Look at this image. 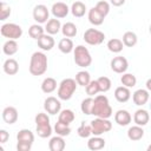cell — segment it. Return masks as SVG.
Returning a JSON list of instances; mask_svg holds the SVG:
<instances>
[{"mask_svg":"<svg viewBox=\"0 0 151 151\" xmlns=\"http://www.w3.org/2000/svg\"><path fill=\"white\" fill-rule=\"evenodd\" d=\"M11 15V7L4 1L0 4V20H6Z\"/></svg>","mask_w":151,"mask_h":151,"instance_id":"obj_43","label":"cell"},{"mask_svg":"<svg viewBox=\"0 0 151 151\" xmlns=\"http://www.w3.org/2000/svg\"><path fill=\"white\" fill-rule=\"evenodd\" d=\"M74 119H76V114H74V112H73L72 110H70V109L63 110V111L59 113V118H58V120H60V122H63V123H65V124H67V125H70Z\"/></svg>","mask_w":151,"mask_h":151,"instance_id":"obj_32","label":"cell"},{"mask_svg":"<svg viewBox=\"0 0 151 151\" xmlns=\"http://www.w3.org/2000/svg\"><path fill=\"white\" fill-rule=\"evenodd\" d=\"M131 120H132V117L126 110H118L114 114V122L119 126H126L131 123Z\"/></svg>","mask_w":151,"mask_h":151,"instance_id":"obj_14","label":"cell"},{"mask_svg":"<svg viewBox=\"0 0 151 151\" xmlns=\"http://www.w3.org/2000/svg\"><path fill=\"white\" fill-rule=\"evenodd\" d=\"M105 39V34L96 28H88L85 31L84 33V40L85 42H87L88 45L96 46V45H100Z\"/></svg>","mask_w":151,"mask_h":151,"instance_id":"obj_7","label":"cell"},{"mask_svg":"<svg viewBox=\"0 0 151 151\" xmlns=\"http://www.w3.org/2000/svg\"><path fill=\"white\" fill-rule=\"evenodd\" d=\"M94 7H96V9H97L103 17H106V15L109 14V12H110V4H109L107 1H104V0L98 1Z\"/></svg>","mask_w":151,"mask_h":151,"instance_id":"obj_40","label":"cell"},{"mask_svg":"<svg viewBox=\"0 0 151 151\" xmlns=\"http://www.w3.org/2000/svg\"><path fill=\"white\" fill-rule=\"evenodd\" d=\"M44 109L48 114H57L61 110V103L55 97H47L44 101Z\"/></svg>","mask_w":151,"mask_h":151,"instance_id":"obj_8","label":"cell"},{"mask_svg":"<svg viewBox=\"0 0 151 151\" xmlns=\"http://www.w3.org/2000/svg\"><path fill=\"white\" fill-rule=\"evenodd\" d=\"M32 147V144H28V143H20L18 142L17 144V150L18 151H29Z\"/></svg>","mask_w":151,"mask_h":151,"instance_id":"obj_45","label":"cell"},{"mask_svg":"<svg viewBox=\"0 0 151 151\" xmlns=\"http://www.w3.org/2000/svg\"><path fill=\"white\" fill-rule=\"evenodd\" d=\"M149 119H150V114L146 110L144 109H139L134 112L133 114V122L136 123V125H139V126H144L149 123Z\"/></svg>","mask_w":151,"mask_h":151,"instance_id":"obj_15","label":"cell"},{"mask_svg":"<svg viewBox=\"0 0 151 151\" xmlns=\"http://www.w3.org/2000/svg\"><path fill=\"white\" fill-rule=\"evenodd\" d=\"M150 109H151V104H150Z\"/></svg>","mask_w":151,"mask_h":151,"instance_id":"obj_51","label":"cell"},{"mask_svg":"<svg viewBox=\"0 0 151 151\" xmlns=\"http://www.w3.org/2000/svg\"><path fill=\"white\" fill-rule=\"evenodd\" d=\"M50 123V117L46 113H38L35 116V124L40 125V124H47Z\"/></svg>","mask_w":151,"mask_h":151,"instance_id":"obj_44","label":"cell"},{"mask_svg":"<svg viewBox=\"0 0 151 151\" xmlns=\"http://www.w3.org/2000/svg\"><path fill=\"white\" fill-rule=\"evenodd\" d=\"M8 138H9L8 132H7L6 130H0V143H1V144L6 143V142L8 140Z\"/></svg>","mask_w":151,"mask_h":151,"instance_id":"obj_46","label":"cell"},{"mask_svg":"<svg viewBox=\"0 0 151 151\" xmlns=\"http://www.w3.org/2000/svg\"><path fill=\"white\" fill-rule=\"evenodd\" d=\"M123 44L124 46H127V47H133L137 41H138V38H137V34L132 31H127L123 34Z\"/></svg>","mask_w":151,"mask_h":151,"instance_id":"obj_29","label":"cell"},{"mask_svg":"<svg viewBox=\"0 0 151 151\" xmlns=\"http://www.w3.org/2000/svg\"><path fill=\"white\" fill-rule=\"evenodd\" d=\"M91 127H92V134L94 136H100L105 132H109L112 129V123L107 118H99L97 117L91 122Z\"/></svg>","mask_w":151,"mask_h":151,"instance_id":"obj_6","label":"cell"},{"mask_svg":"<svg viewBox=\"0 0 151 151\" xmlns=\"http://www.w3.org/2000/svg\"><path fill=\"white\" fill-rule=\"evenodd\" d=\"M48 17H50V12H48V8L45 5H37L33 8V19L38 24L47 22Z\"/></svg>","mask_w":151,"mask_h":151,"instance_id":"obj_9","label":"cell"},{"mask_svg":"<svg viewBox=\"0 0 151 151\" xmlns=\"http://www.w3.org/2000/svg\"><path fill=\"white\" fill-rule=\"evenodd\" d=\"M145 85H146V90H147L149 92H151V78L146 80V84H145Z\"/></svg>","mask_w":151,"mask_h":151,"instance_id":"obj_48","label":"cell"},{"mask_svg":"<svg viewBox=\"0 0 151 151\" xmlns=\"http://www.w3.org/2000/svg\"><path fill=\"white\" fill-rule=\"evenodd\" d=\"M61 32L64 34V37L66 38H73L76 37L78 29H77V26L73 24V22H66L61 26Z\"/></svg>","mask_w":151,"mask_h":151,"instance_id":"obj_30","label":"cell"},{"mask_svg":"<svg viewBox=\"0 0 151 151\" xmlns=\"http://www.w3.org/2000/svg\"><path fill=\"white\" fill-rule=\"evenodd\" d=\"M54 131H55V133L58 136L66 137V136H68L71 133V127H70V125H67V124L58 120L55 123V125H54Z\"/></svg>","mask_w":151,"mask_h":151,"instance_id":"obj_33","label":"cell"},{"mask_svg":"<svg viewBox=\"0 0 151 151\" xmlns=\"http://www.w3.org/2000/svg\"><path fill=\"white\" fill-rule=\"evenodd\" d=\"M120 81H122V84L124 85V86H126V87H133V86H136V84H137V78H136V76H133L132 73H123V76H122V78H120Z\"/></svg>","mask_w":151,"mask_h":151,"instance_id":"obj_38","label":"cell"},{"mask_svg":"<svg viewBox=\"0 0 151 151\" xmlns=\"http://www.w3.org/2000/svg\"><path fill=\"white\" fill-rule=\"evenodd\" d=\"M104 146H105V139L99 137V136H94V137L90 138L87 142V147L90 150H93V151L101 150Z\"/></svg>","mask_w":151,"mask_h":151,"instance_id":"obj_24","label":"cell"},{"mask_svg":"<svg viewBox=\"0 0 151 151\" xmlns=\"http://www.w3.org/2000/svg\"><path fill=\"white\" fill-rule=\"evenodd\" d=\"M18 44H17V41L15 40H13V39H8L5 44H4V46H2V52L6 54V55H13V54H15L17 52H18Z\"/></svg>","mask_w":151,"mask_h":151,"instance_id":"obj_28","label":"cell"},{"mask_svg":"<svg viewBox=\"0 0 151 151\" xmlns=\"http://www.w3.org/2000/svg\"><path fill=\"white\" fill-rule=\"evenodd\" d=\"M71 12L73 14V17L76 18H81L85 15V12H86V6L84 2L81 1H76L72 4L71 6Z\"/></svg>","mask_w":151,"mask_h":151,"instance_id":"obj_26","label":"cell"},{"mask_svg":"<svg viewBox=\"0 0 151 151\" xmlns=\"http://www.w3.org/2000/svg\"><path fill=\"white\" fill-rule=\"evenodd\" d=\"M114 98L119 103H126L131 98V92H130L129 87H126L124 85L123 86H118L114 90Z\"/></svg>","mask_w":151,"mask_h":151,"instance_id":"obj_17","label":"cell"},{"mask_svg":"<svg viewBox=\"0 0 151 151\" xmlns=\"http://www.w3.org/2000/svg\"><path fill=\"white\" fill-rule=\"evenodd\" d=\"M38 46L42 50V51H51L54 47V39L52 38L51 34H44L42 37H40L38 40Z\"/></svg>","mask_w":151,"mask_h":151,"instance_id":"obj_16","label":"cell"},{"mask_svg":"<svg viewBox=\"0 0 151 151\" xmlns=\"http://www.w3.org/2000/svg\"><path fill=\"white\" fill-rule=\"evenodd\" d=\"M111 70L116 73H125L127 67H129V63L126 60V58L124 57H114L111 60Z\"/></svg>","mask_w":151,"mask_h":151,"instance_id":"obj_10","label":"cell"},{"mask_svg":"<svg viewBox=\"0 0 151 151\" xmlns=\"http://www.w3.org/2000/svg\"><path fill=\"white\" fill-rule=\"evenodd\" d=\"M17 140L20 143H28V144H33L34 142V134L31 130L28 129H22L18 132L17 134Z\"/></svg>","mask_w":151,"mask_h":151,"instance_id":"obj_21","label":"cell"},{"mask_svg":"<svg viewBox=\"0 0 151 151\" xmlns=\"http://www.w3.org/2000/svg\"><path fill=\"white\" fill-rule=\"evenodd\" d=\"M147 151H151V145H149V146H147Z\"/></svg>","mask_w":151,"mask_h":151,"instance_id":"obj_49","label":"cell"},{"mask_svg":"<svg viewBox=\"0 0 151 151\" xmlns=\"http://www.w3.org/2000/svg\"><path fill=\"white\" fill-rule=\"evenodd\" d=\"M58 48H59L60 52H63L65 54H68L74 50L73 41L70 38H63L58 44Z\"/></svg>","mask_w":151,"mask_h":151,"instance_id":"obj_27","label":"cell"},{"mask_svg":"<svg viewBox=\"0 0 151 151\" xmlns=\"http://www.w3.org/2000/svg\"><path fill=\"white\" fill-rule=\"evenodd\" d=\"M47 71V57L42 52H34L29 61V73L32 76H42Z\"/></svg>","mask_w":151,"mask_h":151,"instance_id":"obj_2","label":"cell"},{"mask_svg":"<svg viewBox=\"0 0 151 151\" xmlns=\"http://www.w3.org/2000/svg\"><path fill=\"white\" fill-rule=\"evenodd\" d=\"M76 81H77L78 85L86 87V86L88 85V83L91 81L90 73L86 72V71H79V72L76 74Z\"/></svg>","mask_w":151,"mask_h":151,"instance_id":"obj_35","label":"cell"},{"mask_svg":"<svg viewBox=\"0 0 151 151\" xmlns=\"http://www.w3.org/2000/svg\"><path fill=\"white\" fill-rule=\"evenodd\" d=\"M149 31H150V33H151V25H150V27H149Z\"/></svg>","mask_w":151,"mask_h":151,"instance_id":"obj_50","label":"cell"},{"mask_svg":"<svg viewBox=\"0 0 151 151\" xmlns=\"http://www.w3.org/2000/svg\"><path fill=\"white\" fill-rule=\"evenodd\" d=\"M51 12H52V14H53L54 18L61 19V18H65V17L68 14L70 8H68V6H67L65 2L58 1V2H54V4L52 5Z\"/></svg>","mask_w":151,"mask_h":151,"instance_id":"obj_11","label":"cell"},{"mask_svg":"<svg viewBox=\"0 0 151 151\" xmlns=\"http://www.w3.org/2000/svg\"><path fill=\"white\" fill-rule=\"evenodd\" d=\"M77 90V81L72 78H66L61 80L58 87V98L60 100H70L73 96V93Z\"/></svg>","mask_w":151,"mask_h":151,"instance_id":"obj_3","label":"cell"},{"mask_svg":"<svg viewBox=\"0 0 151 151\" xmlns=\"http://www.w3.org/2000/svg\"><path fill=\"white\" fill-rule=\"evenodd\" d=\"M39 137L41 138H47L52 134V126L50 123L47 124H40V125H37V129H35Z\"/></svg>","mask_w":151,"mask_h":151,"instance_id":"obj_36","label":"cell"},{"mask_svg":"<svg viewBox=\"0 0 151 151\" xmlns=\"http://www.w3.org/2000/svg\"><path fill=\"white\" fill-rule=\"evenodd\" d=\"M123 47H124V44L120 39H117V38H113L111 40L107 41V48L110 52L112 53H119L123 51Z\"/></svg>","mask_w":151,"mask_h":151,"instance_id":"obj_31","label":"cell"},{"mask_svg":"<svg viewBox=\"0 0 151 151\" xmlns=\"http://www.w3.org/2000/svg\"><path fill=\"white\" fill-rule=\"evenodd\" d=\"M77 133L79 137L81 138H88L92 134V127H91V123L86 124V122H81L80 126L77 130Z\"/></svg>","mask_w":151,"mask_h":151,"instance_id":"obj_37","label":"cell"},{"mask_svg":"<svg viewBox=\"0 0 151 151\" xmlns=\"http://www.w3.org/2000/svg\"><path fill=\"white\" fill-rule=\"evenodd\" d=\"M73 59L76 65H78L79 67H88L92 64V57L90 54V51L83 46V45H78L77 47H74L73 50Z\"/></svg>","mask_w":151,"mask_h":151,"instance_id":"obj_4","label":"cell"},{"mask_svg":"<svg viewBox=\"0 0 151 151\" xmlns=\"http://www.w3.org/2000/svg\"><path fill=\"white\" fill-rule=\"evenodd\" d=\"M93 103H94V99L92 97H88L86 99H84L81 101V105H80V109H81V112L84 114H92V107H93Z\"/></svg>","mask_w":151,"mask_h":151,"instance_id":"obj_39","label":"cell"},{"mask_svg":"<svg viewBox=\"0 0 151 151\" xmlns=\"http://www.w3.org/2000/svg\"><path fill=\"white\" fill-rule=\"evenodd\" d=\"M92 114L99 118H110L112 116V107L109 103V99L104 94H99L94 98Z\"/></svg>","mask_w":151,"mask_h":151,"instance_id":"obj_1","label":"cell"},{"mask_svg":"<svg viewBox=\"0 0 151 151\" xmlns=\"http://www.w3.org/2000/svg\"><path fill=\"white\" fill-rule=\"evenodd\" d=\"M60 29H61V24H60V21H59L57 18L50 19V20L46 22L45 31L47 32V34H51V35L57 34V33H59Z\"/></svg>","mask_w":151,"mask_h":151,"instance_id":"obj_22","label":"cell"},{"mask_svg":"<svg viewBox=\"0 0 151 151\" xmlns=\"http://www.w3.org/2000/svg\"><path fill=\"white\" fill-rule=\"evenodd\" d=\"M98 84H99V88H100V92H107L110 88H111V80L110 78L107 77H99L97 79Z\"/></svg>","mask_w":151,"mask_h":151,"instance_id":"obj_41","label":"cell"},{"mask_svg":"<svg viewBox=\"0 0 151 151\" xmlns=\"http://www.w3.org/2000/svg\"><path fill=\"white\" fill-rule=\"evenodd\" d=\"M2 119L6 124H14L17 120H18V111L15 107L13 106H7L2 111Z\"/></svg>","mask_w":151,"mask_h":151,"instance_id":"obj_13","label":"cell"},{"mask_svg":"<svg viewBox=\"0 0 151 151\" xmlns=\"http://www.w3.org/2000/svg\"><path fill=\"white\" fill-rule=\"evenodd\" d=\"M98 92H100L98 81H97V80H91V81L88 83V85L86 86V93H87L90 97H92V96L97 94Z\"/></svg>","mask_w":151,"mask_h":151,"instance_id":"obj_42","label":"cell"},{"mask_svg":"<svg viewBox=\"0 0 151 151\" xmlns=\"http://www.w3.org/2000/svg\"><path fill=\"white\" fill-rule=\"evenodd\" d=\"M57 88V81L54 78L47 77L42 80L41 83V91L44 93H52L54 90Z\"/></svg>","mask_w":151,"mask_h":151,"instance_id":"obj_25","label":"cell"},{"mask_svg":"<svg viewBox=\"0 0 151 151\" xmlns=\"http://www.w3.org/2000/svg\"><path fill=\"white\" fill-rule=\"evenodd\" d=\"M127 137H129L130 140H133V142L140 140L144 137V130H143V127L139 126V125L131 126L127 130Z\"/></svg>","mask_w":151,"mask_h":151,"instance_id":"obj_20","label":"cell"},{"mask_svg":"<svg viewBox=\"0 0 151 151\" xmlns=\"http://www.w3.org/2000/svg\"><path fill=\"white\" fill-rule=\"evenodd\" d=\"M149 98H150L149 91H147V90H144V88L137 90V91L133 93V96H132L133 103H134L137 106H143V105H145V104L149 101Z\"/></svg>","mask_w":151,"mask_h":151,"instance_id":"obj_12","label":"cell"},{"mask_svg":"<svg viewBox=\"0 0 151 151\" xmlns=\"http://www.w3.org/2000/svg\"><path fill=\"white\" fill-rule=\"evenodd\" d=\"M2 67H4V72L6 74H8V76H14L19 71V64H18V61L15 59H12V58L7 59L4 63V66Z\"/></svg>","mask_w":151,"mask_h":151,"instance_id":"obj_18","label":"cell"},{"mask_svg":"<svg viewBox=\"0 0 151 151\" xmlns=\"http://www.w3.org/2000/svg\"><path fill=\"white\" fill-rule=\"evenodd\" d=\"M125 1H126V0H110V2H111L113 6H116V7H119V6L124 5Z\"/></svg>","mask_w":151,"mask_h":151,"instance_id":"obj_47","label":"cell"},{"mask_svg":"<svg viewBox=\"0 0 151 151\" xmlns=\"http://www.w3.org/2000/svg\"><path fill=\"white\" fill-rule=\"evenodd\" d=\"M65 140L61 136H55V137H52L48 142V147L51 151H63L65 149Z\"/></svg>","mask_w":151,"mask_h":151,"instance_id":"obj_19","label":"cell"},{"mask_svg":"<svg viewBox=\"0 0 151 151\" xmlns=\"http://www.w3.org/2000/svg\"><path fill=\"white\" fill-rule=\"evenodd\" d=\"M45 28L40 25V24H34V25H32L29 28H28V34H29V37L31 38H33V39H35V40H38L40 37H42L45 33Z\"/></svg>","mask_w":151,"mask_h":151,"instance_id":"obj_34","label":"cell"},{"mask_svg":"<svg viewBox=\"0 0 151 151\" xmlns=\"http://www.w3.org/2000/svg\"><path fill=\"white\" fill-rule=\"evenodd\" d=\"M0 33L5 38L17 40L22 35V28L14 22H7L0 27Z\"/></svg>","mask_w":151,"mask_h":151,"instance_id":"obj_5","label":"cell"},{"mask_svg":"<svg viewBox=\"0 0 151 151\" xmlns=\"http://www.w3.org/2000/svg\"><path fill=\"white\" fill-rule=\"evenodd\" d=\"M88 21L92 24V25H94V26H99V25H101L103 22H104V19H105V17H103L97 9H96V7H92L90 11H88Z\"/></svg>","mask_w":151,"mask_h":151,"instance_id":"obj_23","label":"cell"}]
</instances>
